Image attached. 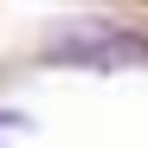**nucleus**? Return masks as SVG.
<instances>
[{
    "instance_id": "nucleus-2",
    "label": "nucleus",
    "mask_w": 148,
    "mask_h": 148,
    "mask_svg": "<svg viewBox=\"0 0 148 148\" xmlns=\"http://www.w3.org/2000/svg\"><path fill=\"white\" fill-rule=\"evenodd\" d=\"M19 129H26V116H13V110H0V142H7V135H19Z\"/></svg>"
},
{
    "instance_id": "nucleus-1",
    "label": "nucleus",
    "mask_w": 148,
    "mask_h": 148,
    "mask_svg": "<svg viewBox=\"0 0 148 148\" xmlns=\"http://www.w3.org/2000/svg\"><path fill=\"white\" fill-rule=\"evenodd\" d=\"M148 45L129 32V26H64L58 39H45V64H90V71H110V64H142Z\"/></svg>"
}]
</instances>
